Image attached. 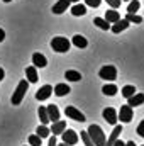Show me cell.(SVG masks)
I'll return each mask as SVG.
<instances>
[{"instance_id": "cell-27", "label": "cell", "mask_w": 144, "mask_h": 146, "mask_svg": "<svg viewBox=\"0 0 144 146\" xmlns=\"http://www.w3.org/2000/svg\"><path fill=\"white\" fill-rule=\"evenodd\" d=\"M126 21H127V22H131V24H141V22H143V17H139L137 14H129V12H127Z\"/></svg>"}, {"instance_id": "cell-33", "label": "cell", "mask_w": 144, "mask_h": 146, "mask_svg": "<svg viewBox=\"0 0 144 146\" xmlns=\"http://www.w3.org/2000/svg\"><path fill=\"white\" fill-rule=\"evenodd\" d=\"M85 2H87V5H88V7H98L102 0H85Z\"/></svg>"}, {"instance_id": "cell-22", "label": "cell", "mask_w": 144, "mask_h": 146, "mask_svg": "<svg viewBox=\"0 0 144 146\" xmlns=\"http://www.w3.org/2000/svg\"><path fill=\"white\" fill-rule=\"evenodd\" d=\"M102 92H104L105 95H108V97H114V95L119 92V88H117V85H114V83H107V85H104Z\"/></svg>"}, {"instance_id": "cell-21", "label": "cell", "mask_w": 144, "mask_h": 146, "mask_svg": "<svg viewBox=\"0 0 144 146\" xmlns=\"http://www.w3.org/2000/svg\"><path fill=\"white\" fill-rule=\"evenodd\" d=\"M71 42L76 46V48H87V46H88V41L81 36V34H76V36H73V41H71Z\"/></svg>"}, {"instance_id": "cell-13", "label": "cell", "mask_w": 144, "mask_h": 146, "mask_svg": "<svg viewBox=\"0 0 144 146\" xmlns=\"http://www.w3.org/2000/svg\"><path fill=\"white\" fill-rule=\"evenodd\" d=\"M32 65H34L36 68H44V66H48V60H46L44 54L34 53V54H32Z\"/></svg>"}, {"instance_id": "cell-5", "label": "cell", "mask_w": 144, "mask_h": 146, "mask_svg": "<svg viewBox=\"0 0 144 146\" xmlns=\"http://www.w3.org/2000/svg\"><path fill=\"white\" fill-rule=\"evenodd\" d=\"M134 117V110L131 106H122L120 110L117 112V119H120V122H131Z\"/></svg>"}, {"instance_id": "cell-41", "label": "cell", "mask_w": 144, "mask_h": 146, "mask_svg": "<svg viewBox=\"0 0 144 146\" xmlns=\"http://www.w3.org/2000/svg\"><path fill=\"white\" fill-rule=\"evenodd\" d=\"M73 3H78V2H80V0H71Z\"/></svg>"}, {"instance_id": "cell-7", "label": "cell", "mask_w": 144, "mask_h": 146, "mask_svg": "<svg viewBox=\"0 0 144 146\" xmlns=\"http://www.w3.org/2000/svg\"><path fill=\"white\" fill-rule=\"evenodd\" d=\"M65 114H66L70 119H73V121H78V122H85V121H87V119H85V115H83L80 110L76 109V107H71V106L65 109Z\"/></svg>"}, {"instance_id": "cell-18", "label": "cell", "mask_w": 144, "mask_h": 146, "mask_svg": "<svg viewBox=\"0 0 144 146\" xmlns=\"http://www.w3.org/2000/svg\"><path fill=\"white\" fill-rule=\"evenodd\" d=\"M26 76H27V82L29 83H36L37 80H39V75H37V70H36L34 65L26 68Z\"/></svg>"}, {"instance_id": "cell-4", "label": "cell", "mask_w": 144, "mask_h": 146, "mask_svg": "<svg viewBox=\"0 0 144 146\" xmlns=\"http://www.w3.org/2000/svg\"><path fill=\"white\" fill-rule=\"evenodd\" d=\"M98 76H100L102 80H105V82H114V80L117 78V68L112 66V65H105L104 68H100Z\"/></svg>"}, {"instance_id": "cell-39", "label": "cell", "mask_w": 144, "mask_h": 146, "mask_svg": "<svg viewBox=\"0 0 144 146\" xmlns=\"http://www.w3.org/2000/svg\"><path fill=\"white\" fill-rule=\"evenodd\" d=\"M126 146H137V145H136L134 141H127V143H126Z\"/></svg>"}, {"instance_id": "cell-42", "label": "cell", "mask_w": 144, "mask_h": 146, "mask_svg": "<svg viewBox=\"0 0 144 146\" xmlns=\"http://www.w3.org/2000/svg\"><path fill=\"white\" fill-rule=\"evenodd\" d=\"M3 2H5V3H9V2H12V0H3Z\"/></svg>"}, {"instance_id": "cell-17", "label": "cell", "mask_w": 144, "mask_h": 146, "mask_svg": "<svg viewBox=\"0 0 144 146\" xmlns=\"http://www.w3.org/2000/svg\"><path fill=\"white\" fill-rule=\"evenodd\" d=\"M53 92H54V95H56V97H65V95H68L71 90H70V87H68L66 83H58V85L54 87V90H53Z\"/></svg>"}, {"instance_id": "cell-14", "label": "cell", "mask_w": 144, "mask_h": 146, "mask_svg": "<svg viewBox=\"0 0 144 146\" xmlns=\"http://www.w3.org/2000/svg\"><path fill=\"white\" fill-rule=\"evenodd\" d=\"M144 104V94H134L127 99V106L131 107H137V106H143Z\"/></svg>"}, {"instance_id": "cell-44", "label": "cell", "mask_w": 144, "mask_h": 146, "mask_svg": "<svg viewBox=\"0 0 144 146\" xmlns=\"http://www.w3.org/2000/svg\"><path fill=\"white\" fill-rule=\"evenodd\" d=\"M143 146H144V145H143Z\"/></svg>"}, {"instance_id": "cell-16", "label": "cell", "mask_w": 144, "mask_h": 146, "mask_svg": "<svg viewBox=\"0 0 144 146\" xmlns=\"http://www.w3.org/2000/svg\"><path fill=\"white\" fill-rule=\"evenodd\" d=\"M66 129V121H56V122H53V127L49 129L54 136H61V133Z\"/></svg>"}, {"instance_id": "cell-25", "label": "cell", "mask_w": 144, "mask_h": 146, "mask_svg": "<svg viewBox=\"0 0 144 146\" xmlns=\"http://www.w3.org/2000/svg\"><path fill=\"white\" fill-rule=\"evenodd\" d=\"M37 114H39L41 124L48 126V124H49V117H48V110H46V107H44V106H39V110H37Z\"/></svg>"}, {"instance_id": "cell-34", "label": "cell", "mask_w": 144, "mask_h": 146, "mask_svg": "<svg viewBox=\"0 0 144 146\" xmlns=\"http://www.w3.org/2000/svg\"><path fill=\"white\" fill-rule=\"evenodd\" d=\"M137 134H139L141 138H144V121H141L139 126H137Z\"/></svg>"}, {"instance_id": "cell-19", "label": "cell", "mask_w": 144, "mask_h": 146, "mask_svg": "<svg viewBox=\"0 0 144 146\" xmlns=\"http://www.w3.org/2000/svg\"><path fill=\"white\" fill-rule=\"evenodd\" d=\"M70 10H71V14L75 15V17H80V15H85V14H87V5H83V3L78 2V3L73 5Z\"/></svg>"}, {"instance_id": "cell-32", "label": "cell", "mask_w": 144, "mask_h": 146, "mask_svg": "<svg viewBox=\"0 0 144 146\" xmlns=\"http://www.w3.org/2000/svg\"><path fill=\"white\" fill-rule=\"evenodd\" d=\"M105 2H107V3L110 5V7H112V9H119L122 0H105Z\"/></svg>"}, {"instance_id": "cell-9", "label": "cell", "mask_w": 144, "mask_h": 146, "mask_svg": "<svg viewBox=\"0 0 144 146\" xmlns=\"http://www.w3.org/2000/svg\"><path fill=\"white\" fill-rule=\"evenodd\" d=\"M51 94H53V87H51V85H44V87H41V88L37 90L36 99L39 100V102H42V100H48V99L51 97Z\"/></svg>"}, {"instance_id": "cell-43", "label": "cell", "mask_w": 144, "mask_h": 146, "mask_svg": "<svg viewBox=\"0 0 144 146\" xmlns=\"http://www.w3.org/2000/svg\"><path fill=\"white\" fill-rule=\"evenodd\" d=\"M124 2H131V0H124Z\"/></svg>"}, {"instance_id": "cell-36", "label": "cell", "mask_w": 144, "mask_h": 146, "mask_svg": "<svg viewBox=\"0 0 144 146\" xmlns=\"http://www.w3.org/2000/svg\"><path fill=\"white\" fill-rule=\"evenodd\" d=\"M3 39H5V31H3V29H0V42H2Z\"/></svg>"}, {"instance_id": "cell-31", "label": "cell", "mask_w": 144, "mask_h": 146, "mask_svg": "<svg viewBox=\"0 0 144 146\" xmlns=\"http://www.w3.org/2000/svg\"><path fill=\"white\" fill-rule=\"evenodd\" d=\"M41 143H42V139H41L37 134L29 136V145H31V146H41Z\"/></svg>"}, {"instance_id": "cell-24", "label": "cell", "mask_w": 144, "mask_h": 146, "mask_svg": "<svg viewBox=\"0 0 144 146\" xmlns=\"http://www.w3.org/2000/svg\"><path fill=\"white\" fill-rule=\"evenodd\" d=\"M36 134L41 138V139H44V138H49V134H51V131H49V127L48 126H44V124H41V126H37L36 129Z\"/></svg>"}, {"instance_id": "cell-10", "label": "cell", "mask_w": 144, "mask_h": 146, "mask_svg": "<svg viewBox=\"0 0 144 146\" xmlns=\"http://www.w3.org/2000/svg\"><path fill=\"white\" fill-rule=\"evenodd\" d=\"M70 3H71V0H58L51 10H53V14H63L65 10L70 9Z\"/></svg>"}, {"instance_id": "cell-11", "label": "cell", "mask_w": 144, "mask_h": 146, "mask_svg": "<svg viewBox=\"0 0 144 146\" xmlns=\"http://www.w3.org/2000/svg\"><path fill=\"white\" fill-rule=\"evenodd\" d=\"M129 24H131V22H127L126 19H119L117 22H114V26L110 27V31H112L114 34H119V33H122V31H126V29L129 27Z\"/></svg>"}, {"instance_id": "cell-38", "label": "cell", "mask_w": 144, "mask_h": 146, "mask_svg": "<svg viewBox=\"0 0 144 146\" xmlns=\"http://www.w3.org/2000/svg\"><path fill=\"white\" fill-rule=\"evenodd\" d=\"M3 76H5V72H3V68H0V82L3 80Z\"/></svg>"}, {"instance_id": "cell-15", "label": "cell", "mask_w": 144, "mask_h": 146, "mask_svg": "<svg viewBox=\"0 0 144 146\" xmlns=\"http://www.w3.org/2000/svg\"><path fill=\"white\" fill-rule=\"evenodd\" d=\"M46 110H48V117H49V122H56V121H59V109H58L54 104L48 106V107H46Z\"/></svg>"}, {"instance_id": "cell-40", "label": "cell", "mask_w": 144, "mask_h": 146, "mask_svg": "<svg viewBox=\"0 0 144 146\" xmlns=\"http://www.w3.org/2000/svg\"><path fill=\"white\" fill-rule=\"evenodd\" d=\"M56 146H68V145H65V143H61V145H56Z\"/></svg>"}, {"instance_id": "cell-8", "label": "cell", "mask_w": 144, "mask_h": 146, "mask_svg": "<svg viewBox=\"0 0 144 146\" xmlns=\"http://www.w3.org/2000/svg\"><path fill=\"white\" fill-rule=\"evenodd\" d=\"M102 115H104V119L107 121L108 124H112V126H115L117 124V110L114 109V107H105L104 112H102Z\"/></svg>"}, {"instance_id": "cell-29", "label": "cell", "mask_w": 144, "mask_h": 146, "mask_svg": "<svg viewBox=\"0 0 144 146\" xmlns=\"http://www.w3.org/2000/svg\"><path fill=\"white\" fill-rule=\"evenodd\" d=\"M139 7H141L139 0H131V2H129V7H127V12H129V14H136V12L139 10Z\"/></svg>"}, {"instance_id": "cell-23", "label": "cell", "mask_w": 144, "mask_h": 146, "mask_svg": "<svg viewBox=\"0 0 144 146\" xmlns=\"http://www.w3.org/2000/svg\"><path fill=\"white\" fill-rule=\"evenodd\" d=\"M65 78L68 82H80L81 80V75H80V72H76V70H68V72L65 73Z\"/></svg>"}, {"instance_id": "cell-12", "label": "cell", "mask_w": 144, "mask_h": 146, "mask_svg": "<svg viewBox=\"0 0 144 146\" xmlns=\"http://www.w3.org/2000/svg\"><path fill=\"white\" fill-rule=\"evenodd\" d=\"M120 133H122V126H117V124H115V127H114L112 134L108 136V139H105V145H104V146H114V143L119 139Z\"/></svg>"}, {"instance_id": "cell-2", "label": "cell", "mask_w": 144, "mask_h": 146, "mask_svg": "<svg viewBox=\"0 0 144 146\" xmlns=\"http://www.w3.org/2000/svg\"><path fill=\"white\" fill-rule=\"evenodd\" d=\"M27 88H29V82H27V80H20L19 85H17V88H15L14 94H12V106H19V104L24 100Z\"/></svg>"}, {"instance_id": "cell-26", "label": "cell", "mask_w": 144, "mask_h": 146, "mask_svg": "<svg viewBox=\"0 0 144 146\" xmlns=\"http://www.w3.org/2000/svg\"><path fill=\"white\" fill-rule=\"evenodd\" d=\"M93 24H95L98 29H102V31H108V29H110V24H108L105 19H102V17H95V19H93Z\"/></svg>"}, {"instance_id": "cell-28", "label": "cell", "mask_w": 144, "mask_h": 146, "mask_svg": "<svg viewBox=\"0 0 144 146\" xmlns=\"http://www.w3.org/2000/svg\"><path fill=\"white\" fill-rule=\"evenodd\" d=\"M122 97H126V99H129L131 95H134L136 94V88H134V85H126L124 88H122Z\"/></svg>"}, {"instance_id": "cell-37", "label": "cell", "mask_w": 144, "mask_h": 146, "mask_svg": "<svg viewBox=\"0 0 144 146\" xmlns=\"http://www.w3.org/2000/svg\"><path fill=\"white\" fill-rule=\"evenodd\" d=\"M114 146H126V143H122V141H119V139H117V141L114 143Z\"/></svg>"}, {"instance_id": "cell-30", "label": "cell", "mask_w": 144, "mask_h": 146, "mask_svg": "<svg viewBox=\"0 0 144 146\" xmlns=\"http://www.w3.org/2000/svg\"><path fill=\"white\" fill-rule=\"evenodd\" d=\"M80 138H81V141L85 143V146H95L92 143V139L88 138V133H87V131H81V133H80Z\"/></svg>"}, {"instance_id": "cell-6", "label": "cell", "mask_w": 144, "mask_h": 146, "mask_svg": "<svg viewBox=\"0 0 144 146\" xmlns=\"http://www.w3.org/2000/svg\"><path fill=\"white\" fill-rule=\"evenodd\" d=\"M61 138H63V143L68 146H75L78 143V134H76V131H73V129H65L63 133H61Z\"/></svg>"}, {"instance_id": "cell-1", "label": "cell", "mask_w": 144, "mask_h": 146, "mask_svg": "<svg viewBox=\"0 0 144 146\" xmlns=\"http://www.w3.org/2000/svg\"><path fill=\"white\" fill-rule=\"evenodd\" d=\"M88 138L92 139V143L95 146H104L105 145V133L102 131V127L100 126H97V124H92L90 127H88Z\"/></svg>"}, {"instance_id": "cell-3", "label": "cell", "mask_w": 144, "mask_h": 146, "mask_svg": "<svg viewBox=\"0 0 144 146\" xmlns=\"http://www.w3.org/2000/svg\"><path fill=\"white\" fill-rule=\"evenodd\" d=\"M70 46H71V42L63 36H56L51 39V48L56 53H66V51H70Z\"/></svg>"}, {"instance_id": "cell-20", "label": "cell", "mask_w": 144, "mask_h": 146, "mask_svg": "<svg viewBox=\"0 0 144 146\" xmlns=\"http://www.w3.org/2000/svg\"><path fill=\"white\" fill-rule=\"evenodd\" d=\"M119 19H120V14H119V10L112 9V10H107V12H105V21H107L108 24H114V22H117Z\"/></svg>"}, {"instance_id": "cell-35", "label": "cell", "mask_w": 144, "mask_h": 146, "mask_svg": "<svg viewBox=\"0 0 144 146\" xmlns=\"http://www.w3.org/2000/svg\"><path fill=\"white\" fill-rule=\"evenodd\" d=\"M58 145V141H56V136L53 134V136H49V143H48V146H56Z\"/></svg>"}]
</instances>
